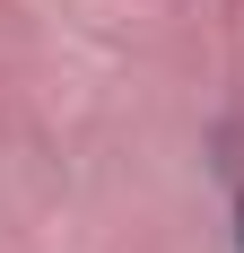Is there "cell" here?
<instances>
[{
    "mask_svg": "<svg viewBox=\"0 0 244 253\" xmlns=\"http://www.w3.org/2000/svg\"><path fill=\"white\" fill-rule=\"evenodd\" d=\"M236 253H244V192H236Z\"/></svg>",
    "mask_w": 244,
    "mask_h": 253,
    "instance_id": "6da1fadb",
    "label": "cell"
}]
</instances>
